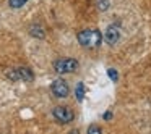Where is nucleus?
I'll list each match as a JSON object with an SVG mask.
<instances>
[{
	"mask_svg": "<svg viewBox=\"0 0 151 134\" xmlns=\"http://www.w3.org/2000/svg\"><path fill=\"white\" fill-rule=\"evenodd\" d=\"M76 39H78L80 45L86 47V49H94V47L101 45L102 36L98 29H83L78 33Z\"/></svg>",
	"mask_w": 151,
	"mask_h": 134,
	"instance_id": "1",
	"label": "nucleus"
},
{
	"mask_svg": "<svg viewBox=\"0 0 151 134\" xmlns=\"http://www.w3.org/2000/svg\"><path fill=\"white\" fill-rule=\"evenodd\" d=\"M5 76H7L8 79H12V81H33V79H34L33 71H31L29 68H26V66L7 69Z\"/></svg>",
	"mask_w": 151,
	"mask_h": 134,
	"instance_id": "2",
	"label": "nucleus"
},
{
	"mask_svg": "<svg viewBox=\"0 0 151 134\" xmlns=\"http://www.w3.org/2000/svg\"><path fill=\"white\" fill-rule=\"evenodd\" d=\"M80 63L75 58H60L54 62V69L59 74H67V73H75L78 69Z\"/></svg>",
	"mask_w": 151,
	"mask_h": 134,
	"instance_id": "3",
	"label": "nucleus"
},
{
	"mask_svg": "<svg viewBox=\"0 0 151 134\" xmlns=\"http://www.w3.org/2000/svg\"><path fill=\"white\" fill-rule=\"evenodd\" d=\"M52 115H54V118L62 124L70 123V121H73V118H75L72 108H68V107H55L52 110Z\"/></svg>",
	"mask_w": 151,
	"mask_h": 134,
	"instance_id": "4",
	"label": "nucleus"
},
{
	"mask_svg": "<svg viewBox=\"0 0 151 134\" xmlns=\"http://www.w3.org/2000/svg\"><path fill=\"white\" fill-rule=\"evenodd\" d=\"M50 91H52V94L55 95V97H60V99H65L67 95L70 94L68 84H67V82L63 81L62 78L55 79V81L52 82V86H50Z\"/></svg>",
	"mask_w": 151,
	"mask_h": 134,
	"instance_id": "5",
	"label": "nucleus"
},
{
	"mask_svg": "<svg viewBox=\"0 0 151 134\" xmlns=\"http://www.w3.org/2000/svg\"><path fill=\"white\" fill-rule=\"evenodd\" d=\"M119 37H120V33H119L117 26H109L107 31H106V42L112 45L119 40Z\"/></svg>",
	"mask_w": 151,
	"mask_h": 134,
	"instance_id": "6",
	"label": "nucleus"
},
{
	"mask_svg": "<svg viewBox=\"0 0 151 134\" xmlns=\"http://www.w3.org/2000/svg\"><path fill=\"white\" fill-rule=\"evenodd\" d=\"M29 34L34 37H37V39H42L44 36H46V33H44V28L39 26V24H33V26L29 28Z\"/></svg>",
	"mask_w": 151,
	"mask_h": 134,
	"instance_id": "7",
	"label": "nucleus"
},
{
	"mask_svg": "<svg viewBox=\"0 0 151 134\" xmlns=\"http://www.w3.org/2000/svg\"><path fill=\"white\" fill-rule=\"evenodd\" d=\"M75 94H76V99L81 102L83 97H85V84H83V82H78V86H76V89H75Z\"/></svg>",
	"mask_w": 151,
	"mask_h": 134,
	"instance_id": "8",
	"label": "nucleus"
},
{
	"mask_svg": "<svg viewBox=\"0 0 151 134\" xmlns=\"http://www.w3.org/2000/svg\"><path fill=\"white\" fill-rule=\"evenodd\" d=\"M26 2L28 0H8V5H10L12 8H21Z\"/></svg>",
	"mask_w": 151,
	"mask_h": 134,
	"instance_id": "9",
	"label": "nucleus"
},
{
	"mask_svg": "<svg viewBox=\"0 0 151 134\" xmlns=\"http://www.w3.org/2000/svg\"><path fill=\"white\" fill-rule=\"evenodd\" d=\"M107 74H109V78H111L114 82L117 81V78H119V76H117V71H115V69H112V68H111V69H107Z\"/></svg>",
	"mask_w": 151,
	"mask_h": 134,
	"instance_id": "10",
	"label": "nucleus"
},
{
	"mask_svg": "<svg viewBox=\"0 0 151 134\" xmlns=\"http://www.w3.org/2000/svg\"><path fill=\"white\" fill-rule=\"evenodd\" d=\"M101 128L99 126H96V124H93V126H89L88 128V134H93V133H101Z\"/></svg>",
	"mask_w": 151,
	"mask_h": 134,
	"instance_id": "11",
	"label": "nucleus"
},
{
	"mask_svg": "<svg viewBox=\"0 0 151 134\" xmlns=\"http://www.w3.org/2000/svg\"><path fill=\"white\" fill-rule=\"evenodd\" d=\"M107 0H99L98 2V8H101V10H107Z\"/></svg>",
	"mask_w": 151,
	"mask_h": 134,
	"instance_id": "12",
	"label": "nucleus"
},
{
	"mask_svg": "<svg viewBox=\"0 0 151 134\" xmlns=\"http://www.w3.org/2000/svg\"><path fill=\"white\" fill-rule=\"evenodd\" d=\"M112 118V113L111 111H107V113H104V120H111Z\"/></svg>",
	"mask_w": 151,
	"mask_h": 134,
	"instance_id": "13",
	"label": "nucleus"
}]
</instances>
